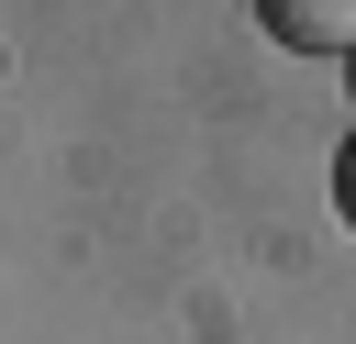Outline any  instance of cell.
I'll return each instance as SVG.
<instances>
[{"label":"cell","mask_w":356,"mask_h":344,"mask_svg":"<svg viewBox=\"0 0 356 344\" xmlns=\"http://www.w3.org/2000/svg\"><path fill=\"white\" fill-rule=\"evenodd\" d=\"M256 22L289 55H356V0H256Z\"/></svg>","instance_id":"1"},{"label":"cell","mask_w":356,"mask_h":344,"mask_svg":"<svg viewBox=\"0 0 356 344\" xmlns=\"http://www.w3.org/2000/svg\"><path fill=\"white\" fill-rule=\"evenodd\" d=\"M345 89H356V55H345Z\"/></svg>","instance_id":"3"},{"label":"cell","mask_w":356,"mask_h":344,"mask_svg":"<svg viewBox=\"0 0 356 344\" xmlns=\"http://www.w3.org/2000/svg\"><path fill=\"white\" fill-rule=\"evenodd\" d=\"M334 222L356 233V133H345V155H334Z\"/></svg>","instance_id":"2"}]
</instances>
